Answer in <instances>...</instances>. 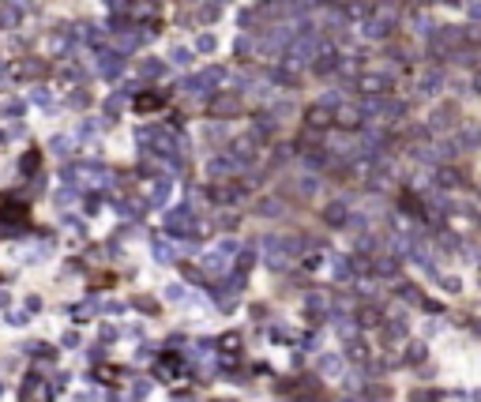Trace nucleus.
Returning a JSON list of instances; mask_svg holds the SVG:
<instances>
[{"label":"nucleus","mask_w":481,"mask_h":402,"mask_svg":"<svg viewBox=\"0 0 481 402\" xmlns=\"http://www.w3.org/2000/svg\"><path fill=\"white\" fill-rule=\"evenodd\" d=\"M440 86H444V76H440L436 68H429V72L421 76V83H417V94H421V98H429V94H436Z\"/></svg>","instance_id":"obj_1"},{"label":"nucleus","mask_w":481,"mask_h":402,"mask_svg":"<svg viewBox=\"0 0 481 402\" xmlns=\"http://www.w3.org/2000/svg\"><path fill=\"white\" fill-rule=\"evenodd\" d=\"M357 320H361L365 327H376V323H380V320H384V312H380V308H376V305H365L361 312H357Z\"/></svg>","instance_id":"obj_2"},{"label":"nucleus","mask_w":481,"mask_h":402,"mask_svg":"<svg viewBox=\"0 0 481 402\" xmlns=\"http://www.w3.org/2000/svg\"><path fill=\"white\" fill-rule=\"evenodd\" d=\"M327 222H331V226H342V222H346V207H342V203L327 207Z\"/></svg>","instance_id":"obj_3"},{"label":"nucleus","mask_w":481,"mask_h":402,"mask_svg":"<svg viewBox=\"0 0 481 402\" xmlns=\"http://www.w3.org/2000/svg\"><path fill=\"white\" fill-rule=\"evenodd\" d=\"M350 361H365V357H369V346H365V342H350Z\"/></svg>","instance_id":"obj_4"},{"label":"nucleus","mask_w":481,"mask_h":402,"mask_svg":"<svg viewBox=\"0 0 481 402\" xmlns=\"http://www.w3.org/2000/svg\"><path fill=\"white\" fill-rule=\"evenodd\" d=\"M323 372H327V376H335V372H338V357H323Z\"/></svg>","instance_id":"obj_5"},{"label":"nucleus","mask_w":481,"mask_h":402,"mask_svg":"<svg viewBox=\"0 0 481 402\" xmlns=\"http://www.w3.org/2000/svg\"><path fill=\"white\" fill-rule=\"evenodd\" d=\"M410 361H425V346H421V342L410 346Z\"/></svg>","instance_id":"obj_6"},{"label":"nucleus","mask_w":481,"mask_h":402,"mask_svg":"<svg viewBox=\"0 0 481 402\" xmlns=\"http://www.w3.org/2000/svg\"><path fill=\"white\" fill-rule=\"evenodd\" d=\"M470 15H474V19H481V4H474V8H470Z\"/></svg>","instance_id":"obj_7"},{"label":"nucleus","mask_w":481,"mask_h":402,"mask_svg":"<svg viewBox=\"0 0 481 402\" xmlns=\"http://www.w3.org/2000/svg\"><path fill=\"white\" fill-rule=\"evenodd\" d=\"M474 90H478V94H481V76H478V79H474Z\"/></svg>","instance_id":"obj_8"}]
</instances>
